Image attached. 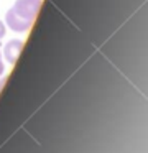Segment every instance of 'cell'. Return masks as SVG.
Masks as SVG:
<instances>
[{
  "label": "cell",
  "instance_id": "6da1fadb",
  "mask_svg": "<svg viewBox=\"0 0 148 153\" xmlns=\"http://www.w3.org/2000/svg\"><path fill=\"white\" fill-rule=\"evenodd\" d=\"M39 7L41 0H16L5 15V27L16 33L28 31L38 15Z\"/></svg>",
  "mask_w": 148,
  "mask_h": 153
},
{
  "label": "cell",
  "instance_id": "7a4b0ae2",
  "mask_svg": "<svg viewBox=\"0 0 148 153\" xmlns=\"http://www.w3.org/2000/svg\"><path fill=\"white\" fill-rule=\"evenodd\" d=\"M22 50H23V41L22 40H10L8 43H5V46H3V58L7 59V63L15 64V61L18 59Z\"/></svg>",
  "mask_w": 148,
  "mask_h": 153
},
{
  "label": "cell",
  "instance_id": "3957f363",
  "mask_svg": "<svg viewBox=\"0 0 148 153\" xmlns=\"http://www.w3.org/2000/svg\"><path fill=\"white\" fill-rule=\"evenodd\" d=\"M5 33H7V27H5V23H3L2 20H0V38L5 36Z\"/></svg>",
  "mask_w": 148,
  "mask_h": 153
},
{
  "label": "cell",
  "instance_id": "277c9868",
  "mask_svg": "<svg viewBox=\"0 0 148 153\" xmlns=\"http://www.w3.org/2000/svg\"><path fill=\"white\" fill-rule=\"evenodd\" d=\"M3 69H5V66H3V63H2V54H0V76L3 74Z\"/></svg>",
  "mask_w": 148,
  "mask_h": 153
},
{
  "label": "cell",
  "instance_id": "5b68a950",
  "mask_svg": "<svg viewBox=\"0 0 148 153\" xmlns=\"http://www.w3.org/2000/svg\"><path fill=\"white\" fill-rule=\"evenodd\" d=\"M3 84H5V76L2 74V76H0V89L3 87Z\"/></svg>",
  "mask_w": 148,
  "mask_h": 153
}]
</instances>
